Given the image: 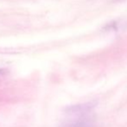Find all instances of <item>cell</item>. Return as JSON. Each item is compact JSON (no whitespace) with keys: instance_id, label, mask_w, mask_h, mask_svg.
Returning a JSON list of instances; mask_svg holds the SVG:
<instances>
[{"instance_id":"6da1fadb","label":"cell","mask_w":127,"mask_h":127,"mask_svg":"<svg viewBox=\"0 0 127 127\" xmlns=\"http://www.w3.org/2000/svg\"><path fill=\"white\" fill-rule=\"evenodd\" d=\"M2 73H3V71H2V70H0V75H1V74H2Z\"/></svg>"}]
</instances>
